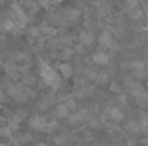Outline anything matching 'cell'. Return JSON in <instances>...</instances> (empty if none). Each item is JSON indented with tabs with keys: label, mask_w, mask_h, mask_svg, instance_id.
Returning a JSON list of instances; mask_svg holds the SVG:
<instances>
[{
	"label": "cell",
	"mask_w": 148,
	"mask_h": 146,
	"mask_svg": "<svg viewBox=\"0 0 148 146\" xmlns=\"http://www.w3.org/2000/svg\"><path fill=\"white\" fill-rule=\"evenodd\" d=\"M94 39H95V36L91 31H83V32H81V35H79V43L83 44L84 47H87L94 41Z\"/></svg>",
	"instance_id": "obj_1"
},
{
	"label": "cell",
	"mask_w": 148,
	"mask_h": 146,
	"mask_svg": "<svg viewBox=\"0 0 148 146\" xmlns=\"http://www.w3.org/2000/svg\"><path fill=\"white\" fill-rule=\"evenodd\" d=\"M110 43H112V36H110L109 32H103L101 36L99 38V44L103 49H108L110 47Z\"/></svg>",
	"instance_id": "obj_2"
},
{
	"label": "cell",
	"mask_w": 148,
	"mask_h": 146,
	"mask_svg": "<svg viewBox=\"0 0 148 146\" xmlns=\"http://www.w3.org/2000/svg\"><path fill=\"white\" fill-rule=\"evenodd\" d=\"M30 127L33 129H36V131H42V129H44L46 124H44V122L42 120L39 116H34L30 120Z\"/></svg>",
	"instance_id": "obj_3"
},
{
	"label": "cell",
	"mask_w": 148,
	"mask_h": 146,
	"mask_svg": "<svg viewBox=\"0 0 148 146\" xmlns=\"http://www.w3.org/2000/svg\"><path fill=\"white\" fill-rule=\"evenodd\" d=\"M92 59H94V62L97 65H107L108 62H109V57L105 53H96L92 57Z\"/></svg>",
	"instance_id": "obj_4"
},
{
	"label": "cell",
	"mask_w": 148,
	"mask_h": 146,
	"mask_svg": "<svg viewBox=\"0 0 148 146\" xmlns=\"http://www.w3.org/2000/svg\"><path fill=\"white\" fill-rule=\"evenodd\" d=\"M109 115H110V118H112V120H114V122H120V120H122L123 119L122 111H120V109H117V107L112 109Z\"/></svg>",
	"instance_id": "obj_5"
},
{
	"label": "cell",
	"mask_w": 148,
	"mask_h": 146,
	"mask_svg": "<svg viewBox=\"0 0 148 146\" xmlns=\"http://www.w3.org/2000/svg\"><path fill=\"white\" fill-rule=\"evenodd\" d=\"M56 114L59 118H65L69 115V109L66 107V105H59L56 109Z\"/></svg>",
	"instance_id": "obj_6"
},
{
	"label": "cell",
	"mask_w": 148,
	"mask_h": 146,
	"mask_svg": "<svg viewBox=\"0 0 148 146\" xmlns=\"http://www.w3.org/2000/svg\"><path fill=\"white\" fill-rule=\"evenodd\" d=\"M60 71H61V74L64 75V76H70V75L73 74V69L72 66H70L69 64H62L61 66H60Z\"/></svg>",
	"instance_id": "obj_7"
},
{
	"label": "cell",
	"mask_w": 148,
	"mask_h": 146,
	"mask_svg": "<svg viewBox=\"0 0 148 146\" xmlns=\"http://www.w3.org/2000/svg\"><path fill=\"white\" fill-rule=\"evenodd\" d=\"M22 83L25 85H35L36 84V78L34 76V75H31V74H26L25 76H23Z\"/></svg>",
	"instance_id": "obj_8"
},
{
	"label": "cell",
	"mask_w": 148,
	"mask_h": 146,
	"mask_svg": "<svg viewBox=\"0 0 148 146\" xmlns=\"http://www.w3.org/2000/svg\"><path fill=\"white\" fill-rule=\"evenodd\" d=\"M73 53H74V52L72 51V49L66 48V49H64V51L61 52V56H60V57H61L62 61H69V59L73 57Z\"/></svg>",
	"instance_id": "obj_9"
},
{
	"label": "cell",
	"mask_w": 148,
	"mask_h": 146,
	"mask_svg": "<svg viewBox=\"0 0 148 146\" xmlns=\"http://www.w3.org/2000/svg\"><path fill=\"white\" fill-rule=\"evenodd\" d=\"M139 129V126L135 123V122H130V123L126 124V131L130 132V133H136Z\"/></svg>",
	"instance_id": "obj_10"
},
{
	"label": "cell",
	"mask_w": 148,
	"mask_h": 146,
	"mask_svg": "<svg viewBox=\"0 0 148 146\" xmlns=\"http://www.w3.org/2000/svg\"><path fill=\"white\" fill-rule=\"evenodd\" d=\"M136 102L139 103V106H147L148 105V96H146L144 93L136 96Z\"/></svg>",
	"instance_id": "obj_11"
},
{
	"label": "cell",
	"mask_w": 148,
	"mask_h": 146,
	"mask_svg": "<svg viewBox=\"0 0 148 146\" xmlns=\"http://www.w3.org/2000/svg\"><path fill=\"white\" fill-rule=\"evenodd\" d=\"M83 72H84V76L88 78V79H91V80L97 79V72H96V71H94L92 69H86Z\"/></svg>",
	"instance_id": "obj_12"
},
{
	"label": "cell",
	"mask_w": 148,
	"mask_h": 146,
	"mask_svg": "<svg viewBox=\"0 0 148 146\" xmlns=\"http://www.w3.org/2000/svg\"><path fill=\"white\" fill-rule=\"evenodd\" d=\"M81 119H82L81 113H73V114H69V115H68V120H69L70 123H75V122L81 120Z\"/></svg>",
	"instance_id": "obj_13"
},
{
	"label": "cell",
	"mask_w": 148,
	"mask_h": 146,
	"mask_svg": "<svg viewBox=\"0 0 148 146\" xmlns=\"http://www.w3.org/2000/svg\"><path fill=\"white\" fill-rule=\"evenodd\" d=\"M142 14H143V12H142L139 8H134L130 12V17L133 18V20H139V18L142 17Z\"/></svg>",
	"instance_id": "obj_14"
},
{
	"label": "cell",
	"mask_w": 148,
	"mask_h": 146,
	"mask_svg": "<svg viewBox=\"0 0 148 146\" xmlns=\"http://www.w3.org/2000/svg\"><path fill=\"white\" fill-rule=\"evenodd\" d=\"M14 88H16V95H20V93L25 92L26 85L22 82H17V83H14Z\"/></svg>",
	"instance_id": "obj_15"
},
{
	"label": "cell",
	"mask_w": 148,
	"mask_h": 146,
	"mask_svg": "<svg viewBox=\"0 0 148 146\" xmlns=\"http://www.w3.org/2000/svg\"><path fill=\"white\" fill-rule=\"evenodd\" d=\"M14 97H16V100H17V102H20V103H25V102H27L29 101V97H27V95H26L25 92L20 93V95H16Z\"/></svg>",
	"instance_id": "obj_16"
},
{
	"label": "cell",
	"mask_w": 148,
	"mask_h": 146,
	"mask_svg": "<svg viewBox=\"0 0 148 146\" xmlns=\"http://www.w3.org/2000/svg\"><path fill=\"white\" fill-rule=\"evenodd\" d=\"M81 17V10H78V9H72L69 12V18L72 21H77L78 18Z\"/></svg>",
	"instance_id": "obj_17"
},
{
	"label": "cell",
	"mask_w": 148,
	"mask_h": 146,
	"mask_svg": "<svg viewBox=\"0 0 148 146\" xmlns=\"http://www.w3.org/2000/svg\"><path fill=\"white\" fill-rule=\"evenodd\" d=\"M134 69H136V70H144V64L142 61H134V62H131V70H134Z\"/></svg>",
	"instance_id": "obj_18"
},
{
	"label": "cell",
	"mask_w": 148,
	"mask_h": 146,
	"mask_svg": "<svg viewBox=\"0 0 148 146\" xmlns=\"http://www.w3.org/2000/svg\"><path fill=\"white\" fill-rule=\"evenodd\" d=\"M55 142H56L57 146H62L64 144H66V137H65L64 135H61V136H57V137H55Z\"/></svg>",
	"instance_id": "obj_19"
},
{
	"label": "cell",
	"mask_w": 148,
	"mask_h": 146,
	"mask_svg": "<svg viewBox=\"0 0 148 146\" xmlns=\"http://www.w3.org/2000/svg\"><path fill=\"white\" fill-rule=\"evenodd\" d=\"M7 93L9 96H16L14 83H8V84H7Z\"/></svg>",
	"instance_id": "obj_20"
},
{
	"label": "cell",
	"mask_w": 148,
	"mask_h": 146,
	"mask_svg": "<svg viewBox=\"0 0 148 146\" xmlns=\"http://www.w3.org/2000/svg\"><path fill=\"white\" fill-rule=\"evenodd\" d=\"M31 140H33V136H31V135H29V133H26V135H23V136L20 137V142H21V144H27V142H30Z\"/></svg>",
	"instance_id": "obj_21"
},
{
	"label": "cell",
	"mask_w": 148,
	"mask_h": 146,
	"mask_svg": "<svg viewBox=\"0 0 148 146\" xmlns=\"http://www.w3.org/2000/svg\"><path fill=\"white\" fill-rule=\"evenodd\" d=\"M4 69L7 70L8 72H9V71H12V70L17 69V66H16V64L13 61H10V62H7V64H4Z\"/></svg>",
	"instance_id": "obj_22"
},
{
	"label": "cell",
	"mask_w": 148,
	"mask_h": 146,
	"mask_svg": "<svg viewBox=\"0 0 148 146\" xmlns=\"http://www.w3.org/2000/svg\"><path fill=\"white\" fill-rule=\"evenodd\" d=\"M25 93L27 95V97H29V98H35V97H36L35 91L31 89L30 87H26V88H25Z\"/></svg>",
	"instance_id": "obj_23"
},
{
	"label": "cell",
	"mask_w": 148,
	"mask_h": 146,
	"mask_svg": "<svg viewBox=\"0 0 148 146\" xmlns=\"http://www.w3.org/2000/svg\"><path fill=\"white\" fill-rule=\"evenodd\" d=\"M10 133H12V131H10L8 127L0 128V135H1V137H10Z\"/></svg>",
	"instance_id": "obj_24"
},
{
	"label": "cell",
	"mask_w": 148,
	"mask_h": 146,
	"mask_svg": "<svg viewBox=\"0 0 148 146\" xmlns=\"http://www.w3.org/2000/svg\"><path fill=\"white\" fill-rule=\"evenodd\" d=\"M60 44H65V45H69V44H72V38L70 36H61V38L59 39Z\"/></svg>",
	"instance_id": "obj_25"
},
{
	"label": "cell",
	"mask_w": 148,
	"mask_h": 146,
	"mask_svg": "<svg viewBox=\"0 0 148 146\" xmlns=\"http://www.w3.org/2000/svg\"><path fill=\"white\" fill-rule=\"evenodd\" d=\"M65 105H66V107L69 109V110H75V109H77V102L74 100H72V98H70V100H68Z\"/></svg>",
	"instance_id": "obj_26"
},
{
	"label": "cell",
	"mask_w": 148,
	"mask_h": 146,
	"mask_svg": "<svg viewBox=\"0 0 148 146\" xmlns=\"http://www.w3.org/2000/svg\"><path fill=\"white\" fill-rule=\"evenodd\" d=\"M74 52L78 53V54H83L84 53V45L83 44H81V43H78L75 47H74Z\"/></svg>",
	"instance_id": "obj_27"
},
{
	"label": "cell",
	"mask_w": 148,
	"mask_h": 146,
	"mask_svg": "<svg viewBox=\"0 0 148 146\" xmlns=\"http://www.w3.org/2000/svg\"><path fill=\"white\" fill-rule=\"evenodd\" d=\"M8 74H9V76L12 78L13 80H18V79H20V72H18L17 69H16V70H12V71H9Z\"/></svg>",
	"instance_id": "obj_28"
},
{
	"label": "cell",
	"mask_w": 148,
	"mask_h": 146,
	"mask_svg": "<svg viewBox=\"0 0 148 146\" xmlns=\"http://www.w3.org/2000/svg\"><path fill=\"white\" fill-rule=\"evenodd\" d=\"M8 128L10 129V131H17L18 128H20V126H18V122L17 120H13L9 123V126H8Z\"/></svg>",
	"instance_id": "obj_29"
},
{
	"label": "cell",
	"mask_w": 148,
	"mask_h": 146,
	"mask_svg": "<svg viewBox=\"0 0 148 146\" xmlns=\"http://www.w3.org/2000/svg\"><path fill=\"white\" fill-rule=\"evenodd\" d=\"M143 72H144V70H136V69L133 70V75H134V78H136V79L143 76Z\"/></svg>",
	"instance_id": "obj_30"
},
{
	"label": "cell",
	"mask_w": 148,
	"mask_h": 146,
	"mask_svg": "<svg viewBox=\"0 0 148 146\" xmlns=\"http://www.w3.org/2000/svg\"><path fill=\"white\" fill-rule=\"evenodd\" d=\"M99 82H101L103 84H105L107 83V80H108V75H107V72H101V75H99Z\"/></svg>",
	"instance_id": "obj_31"
},
{
	"label": "cell",
	"mask_w": 148,
	"mask_h": 146,
	"mask_svg": "<svg viewBox=\"0 0 148 146\" xmlns=\"http://www.w3.org/2000/svg\"><path fill=\"white\" fill-rule=\"evenodd\" d=\"M121 69L125 71V70H130L131 69V62H123L121 64Z\"/></svg>",
	"instance_id": "obj_32"
},
{
	"label": "cell",
	"mask_w": 148,
	"mask_h": 146,
	"mask_svg": "<svg viewBox=\"0 0 148 146\" xmlns=\"http://www.w3.org/2000/svg\"><path fill=\"white\" fill-rule=\"evenodd\" d=\"M90 126H91L92 128H96V127L100 126V122L96 120V119H91V120H90Z\"/></svg>",
	"instance_id": "obj_33"
},
{
	"label": "cell",
	"mask_w": 148,
	"mask_h": 146,
	"mask_svg": "<svg viewBox=\"0 0 148 146\" xmlns=\"http://www.w3.org/2000/svg\"><path fill=\"white\" fill-rule=\"evenodd\" d=\"M136 3H138V0H126V5H127V7H130V8L135 7Z\"/></svg>",
	"instance_id": "obj_34"
},
{
	"label": "cell",
	"mask_w": 148,
	"mask_h": 146,
	"mask_svg": "<svg viewBox=\"0 0 148 146\" xmlns=\"http://www.w3.org/2000/svg\"><path fill=\"white\" fill-rule=\"evenodd\" d=\"M110 89H112V91H116V92H120V87L117 85V83H113L112 87H110Z\"/></svg>",
	"instance_id": "obj_35"
},
{
	"label": "cell",
	"mask_w": 148,
	"mask_h": 146,
	"mask_svg": "<svg viewBox=\"0 0 148 146\" xmlns=\"http://www.w3.org/2000/svg\"><path fill=\"white\" fill-rule=\"evenodd\" d=\"M39 31H43L44 34H49L52 31V28H49V27H43V28H39Z\"/></svg>",
	"instance_id": "obj_36"
},
{
	"label": "cell",
	"mask_w": 148,
	"mask_h": 146,
	"mask_svg": "<svg viewBox=\"0 0 148 146\" xmlns=\"http://www.w3.org/2000/svg\"><path fill=\"white\" fill-rule=\"evenodd\" d=\"M127 146H136V141L134 139H130L127 141Z\"/></svg>",
	"instance_id": "obj_37"
},
{
	"label": "cell",
	"mask_w": 148,
	"mask_h": 146,
	"mask_svg": "<svg viewBox=\"0 0 148 146\" xmlns=\"http://www.w3.org/2000/svg\"><path fill=\"white\" fill-rule=\"evenodd\" d=\"M30 32L33 34V35H38V34H39V28L33 27V28H31V30H30Z\"/></svg>",
	"instance_id": "obj_38"
},
{
	"label": "cell",
	"mask_w": 148,
	"mask_h": 146,
	"mask_svg": "<svg viewBox=\"0 0 148 146\" xmlns=\"http://www.w3.org/2000/svg\"><path fill=\"white\" fill-rule=\"evenodd\" d=\"M5 100V96H4V92H3L1 89H0V102H1V101H4Z\"/></svg>",
	"instance_id": "obj_39"
},
{
	"label": "cell",
	"mask_w": 148,
	"mask_h": 146,
	"mask_svg": "<svg viewBox=\"0 0 148 146\" xmlns=\"http://www.w3.org/2000/svg\"><path fill=\"white\" fill-rule=\"evenodd\" d=\"M144 146H148V139L146 140V141H144Z\"/></svg>",
	"instance_id": "obj_40"
},
{
	"label": "cell",
	"mask_w": 148,
	"mask_h": 146,
	"mask_svg": "<svg viewBox=\"0 0 148 146\" xmlns=\"http://www.w3.org/2000/svg\"><path fill=\"white\" fill-rule=\"evenodd\" d=\"M0 146H10V145H8V144H0Z\"/></svg>",
	"instance_id": "obj_41"
},
{
	"label": "cell",
	"mask_w": 148,
	"mask_h": 146,
	"mask_svg": "<svg viewBox=\"0 0 148 146\" xmlns=\"http://www.w3.org/2000/svg\"><path fill=\"white\" fill-rule=\"evenodd\" d=\"M55 1H56V3H60V1H61V0H55Z\"/></svg>",
	"instance_id": "obj_42"
},
{
	"label": "cell",
	"mask_w": 148,
	"mask_h": 146,
	"mask_svg": "<svg viewBox=\"0 0 148 146\" xmlns=\"http://www.w3.org/2000/svg\"><path fill=\"white\" fill-rule=\"evenodd\" d=\"M38 146H46V145H44V144H40V145H38Z\"/></svg>",
	"instance_id": "obj_43"
},
{
	"label": "cell",
	"mask_w": 148,
	"mask_h": 146,
	"mask_svg": "<svg viewBox=\"0 0 148 146\" xmlns=\"http://www.w3.org/2000/svg\"><path fill=\"white\" fill-rule=\"evenodd\" d=\"M62 146H69V145H66V144H64V145H62Z\"/></svg>",
	"instance_id": "obj_44"
},
{
	"label": "cell",
	"mask_w": 148,
	"mask_h": 146,
	"mask_svg": "<svg viewBox=\"0 0 148 146\" xmlns=\"http://www.w3.org/2000/svg\"><path fill=\"white\" fill-rule=\"evenodd\" d=\"M0 64H1V57H0Z\"/></svg>",
	"instance_id": "obj_45"
},
{
	"label": "cell",
	"mask_w": 148,
	"mask_h": 146,
	"mask_svg": "<svg viewBox=\"0 0 148 146\" xmlns=\"http://www.w3.org/2000/svg\"><path fill=\"white\" fill-rule=\"evenodd\" d=\"M112 146H116V145H112Z\"/></svg>",
	"instance_id": "obj_46"
},
{
	"label": "cell",
	"mask_w": 148,
	"mask_h": 146,
	"mask_svg": "<svg viewBox=\"0 0 148 146\" xmlns=\"http://www.w3.org/2000/svg\"><path fill=\"white\" fill-rule=\"evenodd\" d=\"M0 106H1V105H0Z\"/></svg>",
	"instance_id": "obj_47"
}]
</instances>
